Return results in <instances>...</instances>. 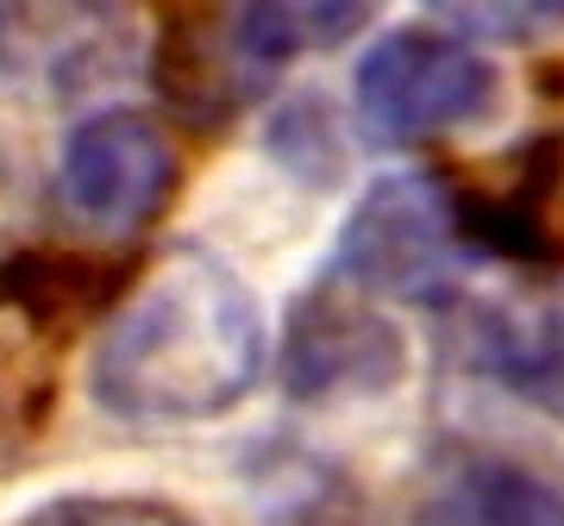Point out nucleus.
I'll list each match as a JSON object with an SVG mask.
<instances>
[{
	"label": "nucleus",
	"mask_w": 564,
	"mask_h": 526,
	"mask_svg": "<svg viewBox=\"0 0 564 526\" xmlns=\"http://www.w3.org/2000/svg\"><path fill=\"white\" fill-rule=\"evenodd\" d=\"M364 125L389 144H426L445 132H464L496 113L502 76L484 51H470L452 32H389L364 51L351 76Z\"/></svg>",
	"instance_id": "f03ea898"
},
{
	"label": "nucleus",
	"mask_w": 564,
	"mask_h": 526,
	"mask_svg": "<svg viewBox=\"0 0 564 526\" xmlns=\"http://www.w3.org/2000/svg\"><path fill=\"white\" fill-rule=\"evenodd\" d=\"M414 526H564V489L502 451H452L421 483Z\"/></svg>",
	"instance_id": "423d86ee"
},
{
	"label": "nucleus",
	"mask_w": 564,
	"mask_h": 526,
	"mask_svg": "<svg viewBox=\"0 0 564 526\" xmlns=\"http://www.w3.org/2000/svg\"><path fill=\"white\" fill-rule=\"evenodd\" d=\"M326 132H333V125H326V107L295 101L276 120V157L289 163V169H302L307 183H326V176L339 169V144L326 139Z\"/></svg>",
	"instance_id": "f8f14e48"
},
{
	"label": "nucleus",
	"mask_w": 564,
	"mask_h": 526,
	"mask_svg": "<svg viewBox=\"0 0 564 526\" xmlns=\"http://www.w3.org/2000/svg\"><path fill=\"white\" fill-rule=\"evenodd\" d=\"M426 13H440L452 32L489 44H540L564 32V0H421Z\"/></svg>",
	"instance_id": "9d476101"
},
{
	"label": "nucleus",
	"mask_w": 564,
	"mask_h": 526,
	"mask_svg": "<svg viewBox=\"0 0 564 526\" xmlns=\"http://www.w3.org/2000/svg\"><path fill=\"white\" fill-rule=\"evenodd\" d=\"M182 163L176 144L151 113L139 107H107L63 139L57 157V195L82 226H95L107 239L144 232L163 207L176 201Z\"/></svg>",
	"instance_id": "39448f33"
},
{
	"label": "nucleus",
	"mask_w": 564,
	"mask_h": 526,
	"mask_svg": "<svg viewBox=\"0 0 564 526\" xmlns=\"http://www.w3.org/2000/svg\"><path fill=\"white\" fill-rule=\"evenodd\" d=\"M258 376L263 320L251 288L214 251L182 244L113 302L88 358V402L120 426L163 432L232 414Z\"/></svg>",
	"instance_id": "f257e3e1"
},
{
	"label": "nucleus",
	"mask_w": 564,
	"mask_h": 526,
	"mask_svg": "<svg viewBox=\"0 0 564 526\" xmlns=\"http://www.w3.org/2000/svg\"><path fill=\"white\" fill-rule=\"evenodd\" d=\"M458 257L464 239L458 213H452V188L440 176H383L351 207L333 276H345L364 295L440 302L458 276Z\"/></svg>",
	"instance_id": "20e7f679"
},
{
	"label": "nucleus",
	"mask_w": 564,
	"mask_h": 526,
	"mask_svg": "<svg viewBox=\"0 0 564 526\" xmlns=\"http://www.w3.org/2000/svg\"><path fill=\"white\" fill-rule=\"evenodd\" d=\"M263 69L239 51L232 20H214L207 7H182L170 13L158 39V95L195 125H226L245 107L251 81Z\"/></svg>",
	"instance_id": "0eeeda50"
},
{
	"label": "nucleus",
	"mask_w": 564,
	"mask_h": 526,
	"mask_svg": "<svg viewBox=\"0 0 564 526\" xmlns=\"http://www.w3.org/2000/svg\"><path fill=\"white\" fill-rule=\"evenodd\" d=\"M13 526H202L188 507L158 495H57L25 507Z\"/></svg>",
	"instance_id": "9b49d317"
},
{
	"label": "nucleus",
	"mask_w": 564,
	"mask_h": 526,
	"mask_svg": "<svg viewBox=\"0 0 564 526\" xmlns=\"http://www.w3.org/2000/svg\"><path fill=\"white\" fill-rule=\"evenodd\" d=\"M132 288V263L88 251H20L0 263V302L39 326H76Z\"/></svg>",
	"instance_id": "6e6552de"
},
{
	"label": "nucleus",
	"mask_w": 564,
	"mask_h": 526,
	"mask_svg": "<svg viewBox=\"0 0 564 526\" xmlns=\"http://www.w3.org/2000/svg\"><path fill=\"white\" fill-rule=\"evenodd\" d=\"M377 13V0H239L232 7V39L258 69H276L307 51H333L364 20Z\"/></svg>",
	"instance_id": "1a4fd4ad"
},
{
	"label": "nucleus",
	"mask_w": 564,
	"mask_h": 526,
	"mask_svg": "<svg viewBox=\"0 0 564 526\" xmlns=\"http://www.w3.org/2000/svg\"><path fill=\"white\" fill-rule=\"evenodd\" d=\"M408 376V339L383 307L345 276H321L295 295L282 326V388L302 407L377 402Z\"/></svg>",
	"instance_id": "7ed1b4c3"
}]
</instances>
